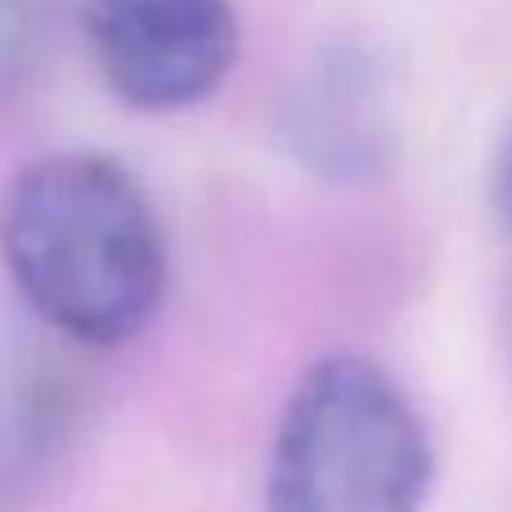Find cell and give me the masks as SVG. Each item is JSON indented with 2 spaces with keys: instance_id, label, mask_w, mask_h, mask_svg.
I'll list each match as a JSON object with an SVG mask.
<instances>
[{
  "instance_id": "cell-5",
  "label": "cell",
  "mask_w": 512,
  "mask_h": 512,
  "mask_svg": "<svg viewBox=\"0 0 512 512\" xmlns=\"http://www.w3.org/2000/svg\"><path fill=\"white\" fill-rule=\"evenodd\" d=\"M54 0H0V104L27 81L50 41Z\"/></svg>"
},
{
  "instance_id": "cell-4",
  "label": "cell",
  "mask_w": 512,
  "mask_h": 512,
  "mask_svg": "<svg viewBox=\"0 0 512 512\" xmlns=\"http://www.w3.org/2000/svg\"><path fill=\"white\" fill-rule=\"evenodd\" d=\"M283 140L297 167L328 185H369L396 158V104L382 54L364 41L315 50L283 108Z\"/></svg>"
},
{
  "instance_id": "cell-2",
  "label": "cell",
  "mask_w": 512,
  "mask_h": 512,
  "mask_svg": "<svg viewBox=\"0 0 512 512\" xmlns=\"http://www.w3.org/2000/svg\"><path fill=\"white\" fill-rule=\"evenodd\" d=\"M432 486V427L396 373L355 351L306 364L270 436L265 512H423Z\"/></svg>"
},
{
  "instance_id": "cell-3",
  "label": "cell",
  "mask_w": 512,
  "mask_h": 512,
  "mask_svg": "<svg viewBox=\"0 0 512 512\" xmlns=\"http://www.w3.org/2000/svg\"><path fill=\"white\" fill-rule=\"evenodd\" d=\"M95 72L135 113H185L239 63L234 0H81Z\"/></svg>"
},
{
  "instance_id": "cell-1",
  "label": "cell",
  "mask_w": 512,
  "mask_h": 512,
  "mask_svg": "<svg viewBox=\"0 0 512 512\" xmlns=\"http://www.w3.org/2000/svg\"><path fill=\"white\" fill-rule=\"evenodd\" d=\"M0 265L32 315L81 346H126L162 315L171 243L149 189L99 149H54L0 189Z\"/></svg>"
},
{
  "instance_id": "cell-6",
  "label": "cell",
  "mask_w": 512,
  "mask_h": 512,
  "mask_svg": "<svg viewBox=\"0 0 512 512\" xmlns=\"http://www.w3.org/2000/svg\"><path fill=\"white\" fill-rule=\"evenodd\" d=\"M495 189H499V212H504V221H508V230H512V131H508V140H504V153H499Z\"/></svg>"
}]
</instances>
